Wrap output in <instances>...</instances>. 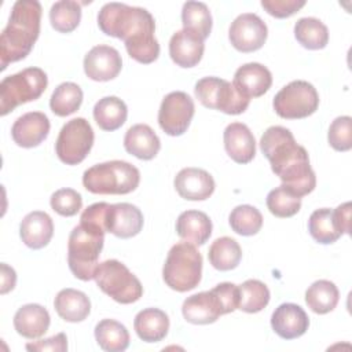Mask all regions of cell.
Wrapping results in <instances>:
<instances>
[{
  "label": "cell",
  "mask_w": 352,
  "mask_h": 352,
  "mask_svg": "<svg viewBox=\"0 0 352 352\" xmlns=\"http://www.w3.org/2000/svg\"><path fill=\"white\" fill-rule=\"evenodd\" d=\"M98 26L104 34L122 40L128 55L136 62L148 65L158 59L155 22L146 8L107 3L98 14Z\"/></svg>",
  "instance_id": "cell-1"
},
{
  "label": "cell",
  "mask_w": 352,
  "mask_h": 352,
  "mask_svg": "<svg viewBox=\"0 0 352 352\" xmlns=\"http://www.w3.org/2000/svg\"><path fill=\"white\" fill-rule=\"evenodd\" d=\"M260 147L272 172L292 194L304 197L315 190L316 176L307 150L297 144L293 133L280 125L270 126L261 136Z\"/></svg>",
  "instance_id": "cell-2"
},
{
  "label": "cell",
  "mask_w": 352,
  "mask_h": 352,
  "mask_svg": "<svg viewBox=\"0 0 352 352\" xmlns=\"http://www.w3.org/2000/svg\"><path fill=\"white\" fill-rule=\"evenodd\" d=\"M41 4L36 0H18L14 3L10 19L0 36L1 70L10 63L26 58L40 34Z\"/></svg>",
  "instance_id": "cell-3"
},
{
  "label": "cell",
  "mask_w": 352,
  "mask_h": 352,
  "mask_svg": "<svg viewBox=\"0 0 352 352\" xmlns=\"http://www.w3.org/2000/svg\"><path fill=\"white\" fill-rule=\"evenodd\" d=\"M239 289L231 282H223L209 292H201L187 297L182 305V314L188 323L209 324L221 315L238 309Z\"/></svg>",
  "instance_id": "cell-4"
},
{
  "label": "cell",
  "mask_w": 352,
  "mask_h": 352,
  "mask_svg": "<svg viewBox=\"0 0 352 352\" xmlns=\"http://www.w3.org/2000/svg\"><path fill=\"white\" fill-rule=\"evenodd\" d=\"M104 231L85 223L73 228L67 242V263L72 274L81 280L95 278L98 260L103 249Z\"/></svg>",
  "instance_id": "cell-5"
},
{
  "label": "cell",
  "mask_w": 352,
  "mask_h": 352,
  "mask_svg": "<svg viewBox=\"0 0 352 352\" xmlns=\"http://www.w3.org/2000/svg\"><path fill=\"white\" fill-rule=\"evenodd\" d=\"M140 182V172L126 161H107L88 168L82 175L84 187L92 194H129Z\"/></svg>",
  "instance_id": "cell-6"
},
{
  "label": "cell",
  "mask_w": 352,
  "mask_h": 352,
  "mask_svg": "<svg viewBox=\"0 0 352 352\" xmlns=\"http://www.w3.org/2000/svg\"><path fill=\"white\" fill-rule=\"evenodd\" d=\"M202 276V256L194 243L177 242L166 256L162 278L172 290L184 293L195 289Z\"/></svg>",
  "instance_id": "cell-7"
},
{
  "label": "cell",
  "mask_w": 352,
  "mask_h": 352,
  "mask_svg": "<svg viewBox=\"0 0 352 352\" xmlns=\"http://www.w3.org/2000/svg\"><path fill=\"white\" fill-rule=\"evenodd\" d=\"M48 85V77L40 67H26L0 82V114L7 116L19 104L38 99Z\"/></svg>",
  "instance_id": "cell-8"
},
{
  "label": "cell",
  "mask_w": 352,
  "mask_h": 352,
  "mask_svg": "<svg viewBox=\"0 0 352 352\" xmlns=\"http://www.w3.org/2000/svg\"><path fill=\"white\" fill-rule=\"evenodd\" d=\"M98 287L120 304L136 302L143 296L140 280L118 260H106L95 271Z\"/></svg>",
  "instance_id": "cell-9"
},
{
  "label": "cell",
  "mask_w": 352,
  "mask_h": 352,
  "mask_svg": "<svg viewBox=\"0 0 352 352\" xmlns=\"http://www.w3.org/2000/svg\"><path fill=\"white\" fill-rule=\"evenodd\" d=\"M194 92L205 107L231 116L243 113L250 102L232 82L219 77H204L198 80Z\"/></svg>",
  "instance_id": "cell-10"
},
{
  "label": "cell",
  "mask_w": 352,
  "mask_h": 352,
  "mask_svg": "<svg viewBox=\"0 0 352 352\" xmlns=\"http://www.w3.org/2000/svg\"><path fill=\"white\" fill-rule=\"evenodd\" d=\"M272 106L275 113L282 118H305L318 110L319 95L311 82L296 80L285 85L275 95Z\"/></svg>",
  "instance_id": "cell-11"
},
{
  "label": "cell",
  "mask_w": 352,
  "mask_h": 352,
  "mask_svg": "<svg viewBox=\"0 0 352 352\" xmlns=\"http://www.w3.org/2000/svg\"><path fill=\"white\" fill-rule=\"evenodd\" d=\"M94 139L91 124L82 117L73 118L62 126L58 135L55 143L56 155L66 165H77L89 154Z\"/></svg>",
  "instance_id": "cell-12"
},
{
  "label": "cell",
  "mask_w": 352,
  "mask_h": 352,
  "mask_svg": "<svg viewBox=\"0 0 352 352\" xmlns=\"http://www.w3.org/2000/svg\"><path fill=\"white\" fill-rule=\"evenodd\" d=\"M194 100L183 91H173L168 94L158 110V124L161 129L169 136L183 135L194 117Z\"/></svg>",
  "instance_id": "cell-13"
},
{
  "label": "cell",
  "mask_w": 352,
  "mask_h": 352,
  "mask_svg": "<svg viewBox=\"0 0 352 352\" xmlns=\"http://www.w3.org/2000/svg\"><path fill=\"white\" fill-rule=\"evenodd\" d=\"M268 36L265 22L256 14L245 12L238 15L230 26L228 38L232 47L241 52L260 50Z\"/></svg>",
  "instance_id": "cell-14"
},
{
  "label": "cell",
  "mask_w": 352,
  "mask_h": 352,
  "mask_svg": "<svg viewBox=\"0 0 352 352\" xmlns=\"http://www.w3.org/2000/svg\"><path fill=\"white\" fill-rule=\"evenodd\" d=\"M121 67V55L110 45H95L84 58V72L94 81H110L120 74Z\"/></svg>",
  "instance_id": "cell-15"
},
{
  "label": "cell",
  "mask_w": 352,
  "mask_h": 352,
  "mask_svg": "<svg viewBox=\"0 0 352 352\" xmlns=\"http://www.w3.org/2000/svg\"><path fill=\"white\" fill-rule=\"evenodd\" d=\"M50 120L41 111H29L12 124V140L23 148H32L41 144L50 133Z\"/></svg>",
  "instance_id": "cell-16"
},
{
  "label": "cell",
  "mask_w": 352,
  "mask_h": 352,
  "mask_svg": "<svg viewBox=\"0 0 352 352\" xmlns=\"http://www.w3.org/2000/svg\"><path fill=\"white\" fill-rule=\"evenodd\" d=\"M143 213L132 204L121 202L109 206L106 217L107 232L117 238L128 239L138 235L143 228Z\"/></svg>",
  "instance_id": "cell-17"
},
{
  "label": "cell",
  "mask_w": 352,
  "mask_h": 352,
  "mask_svg": "<svg viewBox=\"0 0 352 352\" xmlns=\"http://www.w3.org/2000/svg\"><path fill=\"white\" fill-rule=\"evenodd\" d=\"M271 326L280 338L294 340L305 334L309 326V319L300 305L285 302L272 312Z\"/></svg>",
  "instance_id": "cell-18"
},
{
  "label": "cell",
  "mask_w": 352,
  "mask_h": 352,
  "mask_svg": "<svg viewBox=\"0 0 352 352\" xmlns=\"http://www.w3.org/2000/svg\"><path fill=\"white\" fill-rule=\"evenodd\" d=\"M173 184L177 194L188 201L208 199L216 187L212 175L199 168L182 169L176 175Z\"/></svg>",
  "instance_id": "cell-19"
},
{
  "label": "cell",
  "mask_w": 352,
  "mask_h": 352,
  "mask_svg": "<svg viewBox=\"0 0 352 352\" xmlns=\"http://www.w3.org/2000/svg\"><path fill=\"white\" fill-rule=\"evenodd\" d=\"M223 139L228 157L236 164H248L254 158L256 140L248 125L231 122L224 129Z\"/></svg>",
  "instance_id": "cell-20"
},
{
  "label": "cell",
  "mask_w": 352,
  "mask_h": 352,
  "mask_svg": "<svg viewBox=\"0 0 352 352\" xmlns=\"http://www.w3.org/2000/svg\"><path fill=\"white\" fill-rule=\"evenodd\" d=\"M232 84L249 99L258 98L271 88L272 74L261 63H245L236 69Z\"/></svg>",
  "instance_id": "cell-21"
},
{
  "label": "cell",
  "mask_w": 352,
  "mask_h": 352,
  "mask_svg": "<svg viewBox=\"0 0 352 352\" xmlns=\"http://www.w3.org/2000/svg\"><path fill=\"white\" fill-rule=\"evenodd\" d=\"M205 50L204 40L186 30L182 29L176 32L169 41V55L170 59L180 67H194L202 59Z\"/></svg>",
  "instance_id": "cell-22"
},
{
  "label": "cell",
  "mask_w": 352,
  "mask_h": 352,
  "mask_svg": "<svg viewBox=\"0 0 352 352\" xmlns=\"http://www.w3.org/2000/svg\"><path fill=\"white\" fill-rule=\"evenodd\" d=\"M22 242L30 249H43L54 235V223L48 213L34 210L28 213L19 226Z\"/></svg>",
  "instance_id": "cell-23"
},
{
  "label": "cell",
  "mask_w": 352,
  "mask_h": 352,
  "mask_svg": "<svg viewBox=\"0 0 352 352\" xmlns=\"http://www.w3.org/2000/svg\"><path fill=\"white\" fill-rule=\"evenodd\" d=\"M50 323V314L40 304L22 305L14 315V327L16 333L28 340H36L44 336Z\"/></svg>",
  "instance_id": "cell-24"
},
{
  "label": "cell",
  "mask_w": 352,
  "mask_h": 352,
  "mask_svg": "<svg viewBox=\"0 0 352 352\" xmlns=\"http://www.w3.org/2000/svg\"><path fill=\"white\" fill-rule=\"evenodd\" d=\"M124 147L131 155L148 161L158 154L161 142L147 124H136L126 131L124 136Z\"/></svg>",
  "instance_id": "cell-25"
},
{
  "label": "cell",
  "mask_w": 352,
  "mask_h": 352,
  "mask_svg": "<svg viewBox=\"0 0 352 352\" xmlns=\"http://www.w3.org/2000/svg\"><path fill=\"white\" fill-rule=\"evenodd\" d=\"M54 307L56 314L66 322L77 323L88 318L91 312V301L88 296L76 289H62L55 300Z\"/></svg>",
  "instance_id": "cell-26"
},
{
  "label": "cell",
  "mask_w": 352,
  "mask_h": 352,
  "mask_svg": "<svg viewBox=\"0 0 352 352\" xmlns=\"http://www.w3.org/2000/svg\"><path fill=\"white\" fill-rule=\"evenodd\" d=\"M176 232L186 242L204 245L212 235V221L201 210H186L176 220Z\"/></svg>",
  "instance_id": "cell-27"
},
{
  "label": "cell",
  "mask_w": 352,
  "mask_h": 352,
  "mask_svg": "<svg viewBox=\"0 0 352 352\" xmlns=\"http://www.w3.org/2000/svg\"><path fill=\"white\" fill-rule=\"evenodd\" d=\"M133 327L144 342H158L164 340L169 330L168 315L158 308H146L136 314Z\"/></svg>",
  "instance_id": "cell-28"
},
{
  "label": "cell",
  "mask_w": 352,
  "mask_h": 352,
  "mask_svg": "<svg viewBox=\"0 0 352 352\" xmlns=\"http://www.w3.org/2000/svg\"><path fill=\"white\" fill-rule=\"evenodd\" d=\"M126 104L117 96H104L99 99L94 107V118L103 131L113 132L126 121Z\"/></svg>",
  "instance_id": "cell-29"
},
{
  "label": "cell",
  "mask_w": 352,
  "mask_h": 352,
  "mask_svg": "<svg viewBox=\"0 0 352 352\" xmlns=\"http://www.w3.org/2000/svg\"><path fill=\"white\" fill-rule=\"evenodd\" d=\"M338 298L340 292L337 286L327 279L314 282L305 292V302L308 308L319 315L333 311L338 304Z\"/></svg>",
  "instance_id": "cell-30"
},
{
  "label": "cell",
  "mask_w": 352,
  "mask_h": 352,
  "mask_svg": "<svg viewBox=\"0 0 352 352\" xmlns=\"http://www.w3.org/2000/svg\"><path fill=\"white\" fill-rule=\"evenodd\" d=\"M95 340L103 351L122 352L129 345V333L122 323L103 319L95 326Z\"/></svg>",
  "instance_id": "cell-31"
},
{
  "label": "cell",
  "mask_w": 352,
  "mask_h": 352,
  "mask_svg": "<svg viewBox=\"0 0 352 352\" xmlns=\"http://www.w3.org/2000/svg\"><path fill=\"white\" fill-rule=\"evenodd\" d=\"M208 257L216 270L231 271L239 265L242 258V249L235 239L230 236H221L212 242Z\"/></svg>",
  "instance_id": "cell-32"
},
{
  "label": "cell",
  "mask_w": 352,
  "mask_h": 352,
  "mask_svg": "<svg viewBox=\"0 0 352 352\" xmlns=\"http://www.w3.org/2000/svg\"><path fill=\"white\" fill-rule=\"evenodd\" d=\"M294 37L307 50H322L329 43V30L322 21L308 16L296 22Z\"/></svg>",
  "instance_id": "cell-33"
},
{
  "label": "cell",
  "mask_w": 352,
  "mask_h": 352,
  "mask_svg": "<svg viewBox=\"0 0 352 352\" xmlns=\"http://www.w3.org/2000/svg\"><path fill=\"white\" fill-rule=\"evenodd\" d=\"M183 29L199 36L202 40L208 38L212 30V15L205 3L187 1L182 10Z\"/></svg>",
  "instance_id": "cell-34"
},
{
  "label": "cell",
  "mask_w": 352,
  "mask_h": 352,
  "mask_svg": "<svg viewBox=\"0 0 352 352\" xmlns=\"http://www.w3.org/2000/svg\"><path fill=\"white\" fill-rule=\"evenodd\" d=\"M82 103L81 88L72 81L59 84L51 95L50 107L54 114L59 117H66L76 113Z\"/></svg>",
  "instance_id": "cell-35"
},
{
  "label": "cell",
  "mask_w": 352,
  "mask_h": 352,
  "mask_svg": "<svg viewBox=\"0 0 352 352\" xmlns=\"http://www.w3.org/2000/svg\"><path fill=\"white\" fill-rule=\"evenodd\" d=\"M239 289V302L238 309L256 314L264 309L270 302V290L265 283L258 279H248L242 285L238 286Z\"/></svg>",
  "instance_id": "cell-36"
},
{
  "label": "cell",
  "mask_w": 352,
  "mask_h": 352,
  "mask_svg": "<svg viewBox=\"0 0 352 352\" xmlns=\"http://www.w3.org/2000/svg\"><path fill=\"white\" fill-rule=\"evenodd\" d=\"M81 21V4L73 0H60L50 10L51 26L59 33L73 32Z\"/></svg>",
  "instance_id": "cell-37"
},
{
  "label": "cell",
  "mask_w": 352,
  "mask_h": 352,
  "mask_svg": "<svg viewBox=\"0 0 352 352\" xmlns=\"http://www.w3.org/2000/svg\"><path fill=\"white\" fill-rule=\"evenodd\" d=\"M308 231L311 236L322 245L333 243L341 236L333 220V210L329 208H322L312 212L308 220Z\"/></svg>",
  "instance_id": "cell-38"
},
{
  "label": "cell",
  "mask_w": 352,
  "mask_h": 352,
  "mask_svg": "<svg viewBox=\"0 0 352 352\" xmlns=\"http://www.w3.org/2000/svg\"><path fill=\"white\" fill-rule=\"evenodd\" d=\"M228 221L234 232L243 236H250L261 230L263 214L252 205H238L231 210Z\"/></svg>",
  "instance_id": "cell-39"
},
{
  "label": "cell",
  "mask_w": 352,
  "mask_h": 352,
  "mask_svg": "<svg viewBox=\"0 0 352 352\" xmlns=\"http://www.w3.org/2000/svg\"><path fill=\"white\" fill-rule=\"evenodd\" d=\"M267 208L276 217H292L300 210L301 198L292 194L285 186H279L268 192Z\"/></svg>",
  "instance_id": "cell-40"
},
{
  "label": "cell",
  "mask_w": 352,
  "mask_h": 352,
  "mask_svg": "<svg viewBox=\"0 0 352 352\" xmlns=\"http://www.w3.org/2000/svg\"><path fill=\"white\" fill-rule=\"evenodd\" d=\"M329 144L337 151L352 148V118L349 116L337 117L329 128Z\"/></svg>",
  "instance_id": "cell-41"
},
{
  "label": "cell",
  "mask_w": 352,
  "mask_h": 352,
  "mask_svg": "<svg viewBox=\"0 0 352 352\" xmlns=\"http://www.w3.org/2000/svg\"><path fill=\"white\" fill-rule=\"evenodd\" d=\"M50 204L54 212L60 216L70 217L80 212L82 206V198L80 192L73 188H60L51 195Z\"/></svg>",
  "instance_id": "cell-42"
},
{
  "label": "cell",
  "mask_w": 352,
  "mask_h": 352,
  "mask_svg": "<svg viewBox=\"0 0 352 352\" xmlns=\"http://www.w3.org/2000/svg\"><path fill=\"white\" fill-rule=\"evenodd\" d=\"M305 6L304 0H261V7L275 18H289Z\"/></svg>",
  "instance_id": "cell-43"
},
{
  "label": "cell",
  "mask_w": 352,
  "mask_h": 352,
  "mask_svg": "<svg viewBox=\"0 0 352 352\" xmlns=\"http://www.w3.org/2000/svg\"><path fill=\"white\" fill-rule=\"evenodd\" d=\"M26 349L30 352H65L67 351V337L65 333H58L56 336L36 342L26 344Z\"/></svg>",
  "instance_id": "cell-44"
},
{
  "label": "cell",
  "mask_w": 352,
  "mask_h": 352,
  "mask_svg": "<svg viewBox=\"0 0 352 352\" xmlns=\"http://www.w3.org/2000/svg\"><path fill=\"white\" fill-rule=\"evenodd\" d=\"M333 220L338 232L349 234L351 232V202L341 204L333 210Z\"/></svg>",
  "instance_id": "cell-45"
},
{
  "label": "cell",
  "mask_w": 352,
  "mask_h": 352,
  "mask_svg": "<svg viewBox=\"0 0 352 352\" xmlns=\"http://www.w3.org/2000/svg\"><path fill=\"white\" fill-rule=\"evenodd\" d=\"M15 282H16V275L15 271L8 267L6 263H1V294L8 293L10 290H12L15 287Z\"/></svg>",
  "instance_id": "cell-46"
}]
</instances>
